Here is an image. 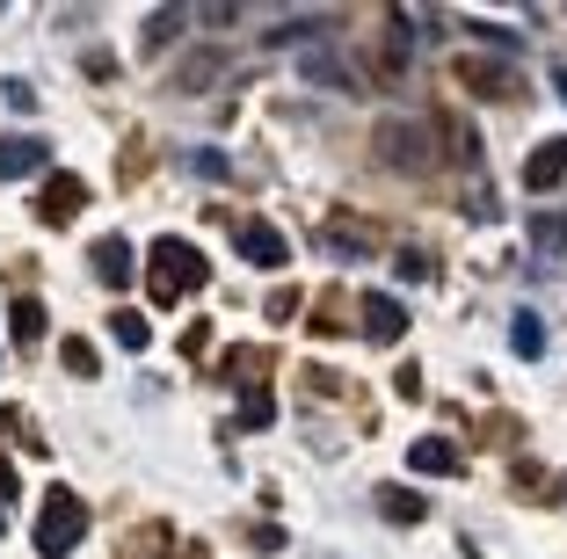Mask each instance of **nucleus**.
Instances as JSON below:
<instances>
[{
    "instance_id": "13",
    "label": "nucleus",
    "mask_w": 567,
    "mask_h": 559,
    "mask_svg": "<svg viewBox=\"0 0 567 559\" xmlns=\"http://www.w3.org/2000/svg\"><path fill=\"white\" fill-rule=\"evenodd\" d=\"M379 509L393 516V524H422V494H408V487H379Z\"/></svg>"
},
{
    "instance_id": "5",
    "label": "nucleus",
    "mask_w": 567,
    "mask_h": 559,
    "mask_svg": "<svg viewBox=\"0 0 567 559\" xmlns=\"http://www.w3.org/2000/svg\"><path fill=\"white\" fill-rule=\"evenodd\" d=\"M560 182H567V138H546V146L524 161V189L546 197V189H560Z\"/></svg>"
},
{
    "instance_id": "2",
    "label": "nucleus",
    "mask_w": 567,
    "mask_h": 559,
    "mask_svg": "<svg viewBox=\"0 0 567 559\" xmlns=\"http://www.w3.org/2000/svg\"><path fill=\"white\" fill-rule=\"evenodd\" d=\"M371 146H379V161L393 167V175H430L436 167V146H430V132H422L415 116H385L379 132H371Z\"/></svg>"
},
{
    "instance_id": "9",
    "label": "nucleus",
    "mask_w": 567,
    "mask_h": 559,
    "mask_svg": "<svg viewBox=\"0 0 567 559\" xmlns=\"http://www.w3.org/2000/svg\"><path fill=\"white\" fill-rule=\"evenodd\" d=\"M44 161H51V146H44V138H0V175H8V182L37 175Z\"/></svg>"
},
{
    "instance_id": "11",
    "label": "nucleus",
    "mask_w": 567,
    "mask_h": 559,
    "mask_svg": "<svg viewBox=\"0 0 567 559\" xmlns=\"http://www.w3.org/2000/svg\"><path fill=\"white\" fill-rule=\"evenodd\" d=\"M51 334V320H44V306H37V298H16V342L22 349H37Z\"/></svg>"
},
{
    "instance_id": "1",
    "label": "nucleus",
    "mask_w": 567,
    "mask_h": 559,
    "mask_svg": "<svg viewBox=\"0 0 567 559\" xmlns=\"http://www.w3.org/2000/svg\"><path fill=\"white\" fill-rule=\"evenodd\" d=\"M146 283H153V306H183L189 291L212 283V262H204V247L183 240V232H161L146 255Z\"/></svg>"
},
{
    "instance_id": "21",
    "label": "nucleus",
    "mask_w": 567,
    "mask_h": 559,
    "mask_svg": "<svg viewBox=\"0 0 567 559\" xmlns=\"http://www.w3.org/2000/svg\"><path fill=\"white\" fill-rule=\"evenodd\" d=\"M553 95H560V102H567V66H553Z\"/></svg>"
},
{
    "instance_id": "4",
    "label": "nucleus",
    "mask_w": 567,
    "mask_h": 559,
    "mask_svg": "<svg viewBox=\"0 0 567 559\" xmlns=\"http://www.w3.org/2000/svg\"><path fill=\"white\" fill-rule=\"evenodd\" d=\"M240 255H248L255 269H284L291 262V240H284L277 226H262V218H248V226H240Z\"/></svg>"
},
{
    "instance_id": "20",
    "label": "nucleus",
    "mask_w": 567,
    "mask_h": 559,
    "mask_svg": "<svg viewBox=\"0 0 567 559\" xmlns=\"http://www.w3.org/2000/svg\"><path fill=\"white\" fill-rule=\"evenodd\" d=\"M66 371H73V379H87V371H95V349H87V342H66Z\"/></svg>"
},
{
    "instance_id": "18",
    "label": "nucleus",
    "mask_w": 567,
    "mask_h": 559,
    "mask_svg": "<svg viewBox=\"0 0 567 559\" xmlns=\"http://www.w3.org/2000/svg\"><path fill=\"white\" fill-rule=\"evenodd\" d=\"M175 30H183V8H167V15H153V22H146V44H167Z\"/></svg>"
},
{
    "instance_id": "22",
    "label": "nucleus",
    "mask_w": 567,
    "mask_h": 559,
    "mask_svg": "<svg viewBox=\"0 0 567 559\" xmlns=\"http://www.w3.org/2000/svg\"><path fill=\"white\" fill-rule=\"evenodd\" d=\"M0 530H8V516H0Z\"/></svg>"
},
{
    "instance_id": "8",
    "label": "nucleus",
    "mask_w": 567,
    "mask_h": 559,
    "mask_svg": "<svg viewBox=\"0 0 567 559\" xmlns=\"http://www.w3.org/2000/svg\"><path fill=\"white\" fill-rule=\"evenodd\" d=\"M81 204H87V182L81 175H51V189H44V226H66Z\"/></svg>"
},
{
    "instance_id": "10",
    "label": "nucleus",
    "mask_w": 567,
    "mask_h": 559,
    "mask_svg": "<svg viewBox=\"0 0 567 559\" xmlns=\"http://www.w3.org/2000/svg\"><path fill=\"white\" fill-rule=\"evenodd\" d=\"M95 277L110 283V291H124V283H132V247H124V240H102L95 247Z\"/></svg>"
},
{
    "instance_id": "14",
    "label": "nucleus",
    "mask_w": 567,
    "mask_h": 559,
    "mask_svg": "<svg viewBox=\"0 0 567 559\" xmlns=\"http://www.w3.org/2000/svg\"><path fill=\"white\" fill-rule=\"evenodd\" d=\"M299 73H306V81H320V87H342V95H350V73H342V66H334V59H328V51H313V59H299Z\"/></svg>"
},
{
    "instance_id": "12",
    "label": "nucleus",
    "mask_w": 567,
    "mask_h": 559,
    "mask_svg": "<svg viewBox=\"0 0 567 559\" xmlns=\"http://www.w3.org/2000/svg\"><path fill=\"white\" fill-rule=\"evenodd\" d=\"M509 342H517V356H524V363L546 356V328H538V313H517V320H509Z\"/></svg>"
},
{
    "instance_id": "7",
    "label": "nucleus",
    "mask_w": 567,
    "mask_h": 559,
    "mask_svg": "<svg viewBox=\"0 0 567 559\" xmlns=\"http://www.w3.org/2000/svg\"><path fill=\"white\" fill-rule=\"evenodd\" d=\"M408 465H415L422 479H451V473H458V444H444V436H422V444H408Z\"/></svg>"
},
{
    "instance_id": "6",
    "label": "nucleus",
    "mask_w": 567,
    "mask_h": 559,
    "mask_svg": "<svg viewBox=\"0 0 567 559\" xmlns=\"http://www.w3.org/2000/svg\"><path fill=\"white\" fill-rule=\"evenodd\" d=\"M364 334H371V342H401V334H408V306L393 291H371L364 298Z\"/></svg>"
},
{
    "instance_id": "16",
    "label": "nucleus",
    "mask_w": 567,
    "mask_h": 559,
    "mask_svg": "<svg viewBox=\"0 0 567 559\" xmlns=\"http://www.w3.org/2000/svg\"><path fill=\"white\" fill-rule=\"evenodd\" d=\"M110 334H117L124 349H146L153 342V328H146V313H110Z\"/></svg>"
},
{
    "instance_id": "19",
    "label": "nucleus",
    "mask_w": 567,
    "mask_h": 559,
    "mask_svg": "<svg viewBox=\"0 0 567 559\" xmlns=\"http://www.w3.org/2000/svg\"><path fill=\"white\" fill-rule=\"evenodd\" d=\"M269 422V393H248L240 400V428H262Z\"/></svg>"
},
{
    "instance_id": "3",
    "label": "nucleus",
    "mask_w": 567,
    "mask_h": 559,
    "mask_svg": "<svg viewBox=\"0 0 567 559\" xmlns=\"http://www.w3.org/2000/svg\"><path fill=\"white\" fill-rule=\"evenodd\" d=\"M81 530H87L81 494H73V487H51L44 509H37V552H44V559H66L73 545H81Z\"/></svg>"
},
{
    "instance_id": "17",
    "label": "nucleus",
    "mask_w": 567,
    "mask_h": 559,
    "mask_svg": "<svg viewBox=\"0 0 567 559\" xmlns=\"http://www.w3.org/2000/svg\"><path fill=\"white\" fill-rule=\"evenodd\" d=\"M466 30H473V37H481V44H502V51H517V30H502V22H481V15H473V22H466Z\"/></svg>"
},
{
    "instance_id": "15",
    "label": "nucleus",
    "mask_w": 567,
    "mask_h": 559,
    "mask_svg": "<svg viewBox=\"0 0 567 559\" xmlns=\"http://www.w3.org/2000/svg\"><path fill=\"white\" fill-rule=\"evenodd\" d=\"M532 240H538V255H567V218H532Z\"/></svg>"
}]
</instances>
